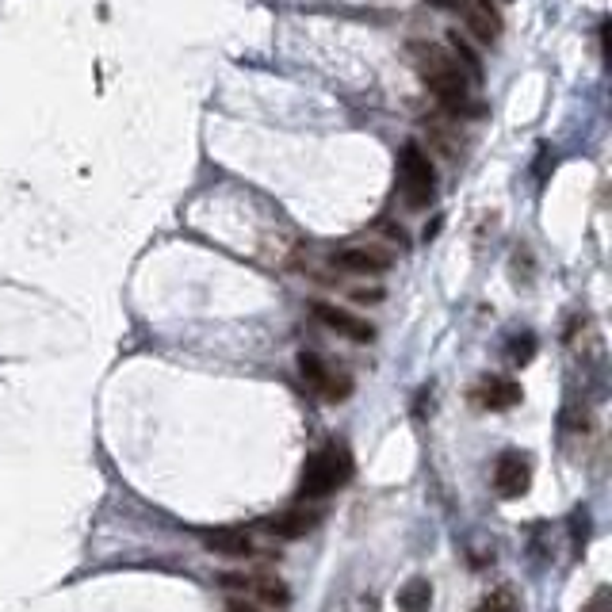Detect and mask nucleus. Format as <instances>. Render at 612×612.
I'll list each match as a JSON object with an SVG mask.
<instances>
[{"mask_svg": "<svg viewBox=\"0 0 612 612\" xmlns=\"http://www.w3.org/2000/svg\"><path fill=\"white\" fill-rule=\"evenodd\" d=\"M230 612H253L249 605H241V601H230Z\"/></svg>", "mask_w": 612, "mask_h": 612, "instance_id": "obj_15", "label": "nucleus"}, {"mask_svg": "<svg viewBox=\"0 0 612 612\" xmlns=\"http://www.w3.org/2000/svg\"><path fill=\"white\" fill-rule=\"evenodd\" d=\"M318 525V513H306V509H287L280 517H264L261 532L276 536V540H299L310 528Z\"/></svg>", "mask_w": 612, "mask_h": 612, "instance_id": "obj_10", "label": "nucleus"}, {"mask_svg": "<svg viewBox=\"0 0 612 612\" xmlns=\"http://www.w3.org/2000/svg\"><path fill=\"white\" fill-rule=\"evenodd\" d=\"M299 372H303L306 387L318 394V398H326V402H345V398L352 394L349 375L337 372V368H329L318 352H303V356H299Z\"/></svg>", "mask_w": 612, "mask_h": 612, "instance_id": "obj_4", "label": "nucleus"}, {"mask_svg": "<svg viewBox=\"0 0 612 612\" xmlns=\"http://www.w3.org/2000/svg\"><path fill=\"white\" fill-rule=\"evenodd\" d=\"M475 398H479L486 410H509V406L521 402V387L513 379H482Z\"/></svg>", "mask_w": 612, "mask_h": 612, "instance_id": "obj_12", "label": "nucleus"}, {"mask_svg": "<svg viewBox=\"0 0 612 612\" xmlns=\"http://www.w3.org/2000/svg\"><path fill=\"white\" fill-rule=\"evenodd\" d=\"M398 196L410 211H425L437 199V169L433 157L417 142H406L398 150Z\"/></svg>", "mask_w": 612, "mask_h": 612, "instance_id": "obj_2", "label": "nucleus"}, {"mask_svg": "<svg viewBox=\"0 0 612 612\" xmlns=\"http://www.w3.org/2000/svg\"><path fill=\"white\" fill-rule=\"evenodd\" d=\"M410 58H414L417 77L429 85V92L440 100V108L452 115H467L471 108V88H467V73L452 58V50L429 39H414L410 43Z\"/></svg>", "mask_w": 612, "mask_h": 612, "instance_id": "obj_1", "label": "nucleus"}, {"mask_svg": "<svg viewBox=\"0 0 612 612\" xmlns=\"http://www.w3.org/2000/svg\"><path fill=\"white\" fill-rule=\"evenodd\" d=\"M452 8L463 16L467 31H471L482 46L498 43V35H502V12H498L494 0H456Z\"/></svg>", "mask_w": 612, "mask_h": 612, "instance_id": "obj_7", "label": "nucleus"}, {"mask_svg": "<svg viewBox=\"0 0 612 612\" xmlns=\"http://www.w3.org/2000/svg\"><path fill=\"white\" fill-rule=\"evenodd\" d=\"M352 475V463L345 456V448H337V444H329L322 452H314V456L306 459L303 467V482H299V498L306 502H318V498H329L333 490H341Z\"/></svg>", "mask_w": 612, "mask_h": 612, "instance_id": "obj_3", "label": "nucleus"}, {"mask_svg": "<svg viewBox=\"0 0 612 612\" xmlns=\"http://www.w3.org/2000/svg\"><path fill=\"white\" fill-rule=\"evenodd\" d=\"M207 551L215 555H230V559H249L257 555V547L249 540V532H238V528H219V532H207Z\"/></svg>", "mask_w": 612, "mask_h": 612, "instance_id": "obj_11", "label": "nucleus"}, {"mask_svg": "<svg viewBox=\"0 0 612 612\" xmlns=\"http://www.w3.org/2000/svg\"><path fill=\"white\" fill-rule=\"evenodd\" d=\"M222 586L226 590H238L241 597H253L261 605H276V609L291 605V590H287L276 574H226Z\"/></svg>", "mask_w": 612, "mask_h": 612, "instance_id": "obj_6", "label": "nucleus"}, {"mask_svg": "<svg viewBox=\"0 0 612 612\" xmlns=\"http://www.w3.org/2000/svg\"><path fill=\"white\" fill-rule=\"evenodd\" d=\"M528 479H532V463L521 452H502L498 456V463H494V490L502 498H521L528 490Z\"/></svg>", "mask_w": 612, "mask_h": 612, "instance_id": "obj_8", "label": "nucleus"}, {"mask_svg": "<svg viewBox=\"0 0 612 612\" xmlns=\"http://www.w3.org/2000/svg\"><path fill=\"white\" fill-rule=\"evenodd\" d=\"M314 318H318L326 329H333L337 337H349L356 345H368L375 337V329L368 326L364 318H356V314H349V310H341V306H333V303H314Z\"/></svg>", "mask_w": 612, "mask_h": 612, "instance_id": "obj_9", "label": "nucleus"}, {"mask_svg": "<svg viewBox=\"0 0 612 612\" xmlns=\"http://www.w3.org/2000/svg\"><path fill=\"white\" fill-rule=\"evenodd\" d=\"M429 601H433V586L425 578H410L398 593V609L402 612H429Z\"/></svg>", "mask_w": 612, "mask_h": 612, "instance_id": "obj_13", "label": "nucleus"}, {"mask_svg": "<svg viewBox=\"0 0 612 612\" xmlns=\"http://www.w3.org/2000/svg\"><path fill=\"white\" fill-rule=\"evenodd\" d=\"M479 612H517L513 590H494V593H486V601L479 605Z\"/></svg>", "mask_w": 612, "mask_h": 612, "instance_id": "obj_14", "label": "nucleus"}, {"mask_svg": "<svg viewBox=\"0 0 612 612\" xmlns=\"http://www.w3.org/2000/svg\"><path fill=\"white\" fill-rule=\"evenodd\" d=\"M329 264L337 272H349V276H383L394 264V257L379 245H345V249H333Z\"/></svg>", "mask_w": 612, "mask_h": 612, "instance_id": "obj_5", "label": "nucleus"}]
</instances>
